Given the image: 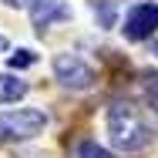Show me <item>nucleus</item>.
Wrapping results in <instances>:
<instances>
[{"label": "nucleus", "mask_w": 158, "mask_h": 158, "mask_svg": "<svg viewBox=\"0 0 158 158\" xmlns=\"http://www.w3.org/2000/svg\"><path fill=\"white\" fill-rule=\"evenodd\" d=\"M108 138H111V145H114L118 152L135 155V152H141V148L152 141V131L141 121V114H138L135 104L114 101V104L108 108Z\"/></svg>", "instance_id": "nucleus-1"}, {"label": "nucleus", "mask_w": 158, "mask_h": 158, "mask_svg": "<svg viewBox=\"0 0 158 158\" xmlns=\"http://www.w3.org/2000/svg\"><path fill=\"white\" fill-rule=\"evenodd\" d=\"M44 125H47L44 111H37V108H17L10 114H0V141L3 138H17V141L34 138Z\"/></svg>", "instance_id": "nucleus-2"}, {"label": "nucleus", "mask_w": 158, "mask_h": 158, "mask_svg": "<svg viewBox=\"0 0 158 158\" xmlns=\"http://www.w3.org/2000/svg\"><path fill=\"white\" fill-rule=\"evenodd\" d=\"M54 74H57V81H61L64 88H71V91H84L94 81V71L81 61L77 54H57L54 57Z\"/></svg>", "instance_id": "nucleus-3"}, {"label": "nucleus", "mask_w": 158, "mask_h": 158, "mask_svg": "<svg viewBox=\"0 0 158 158\" xmlns=\"http://www.w3.org/2000/svg\"><path fill=\"white\" fill-rule=\"evenodd\" d=\"M158 31V3H138L125 17V37L128 40H145Z\"/></svg>", "instance_id": "nucleus-4"}, {"label": "nucleus", "mask_w": 158, "mask_h": 158, "mask_svg": "<svg viewBox=\"0 0 158 158\" xmlns=\"http://www.w3.org/2000/svg\"><path fill=\"white\" fill-rule=\"evenodd\" d=\"M64 17H71V10L61 0H37L34 3V27L37 31H44L51 20H64Z\"/></svg>", "instance_id": "nucleus-5"}, {"label": "nucleus", "mask_w": 158, "mask_h": 158, "mask_svg": "<svg viewBox=\"0 0 158 158\" xmlns=\"http://www.w3.org/2000/svg\"><path fill=\"white\" fill-rule=\"evenodd\" d=\"M27 94V84L14 74H0V104H10V101H20Z\"/></svg>", "instance_id": "nucleus-6"}, {"label": "nucleus", "mask_w": 158, "mask_h": 158, "mask_svg": "<svg viewBox=\"0 0 158 158\" xmlns=\"http://www.w3.org/2000/svg\"><path fill=\"white\" fill-rule=\"evenodd\" d=\"M71 158H111V152H104L98 141H77L71 148Z\"/></svg>", "instance_id": "nucleus-7"}, {"label": "nucleus", "mask_w": 158, "mask_h": 158, "mask_svg": "<svg viewBox=\"0 0 158 158\" xmlns=\"http://www.w3.org/2000/svg\"><path fill=\"white\" fill-rule=\"evenodd\" d=\"M94 14L101 20V27H114V7H111V0H94Z\"/></svg>", "instance_id": "nucleus-8"}, {"label": "nucleus", "mask_w": 158, "mask_h": 158, "mask_svg": "<svg viewBox=\"0 0 158 158\" xmlns=\"http://www.w3.org/2000/svg\"><path fill=\"white\" fill-rule=\"evenodd\" d=\"M141 81H145V91H148V98L158 104V71H145V74H141Z\"/></svg>", "instance_id": "nucleus-9"}, {"label": "nucleus", "mask_w": 158, "mask_h": 158, "mask_svg": "<svg viewBox=\"0 0 158 158\" xmlns=\"http://www.w3.org/2000/svg\"><path fill=\"white\" fill-rule=\"evenodd\" d=\"M31 64H34V51H17V54H10V67H14V71L31 67Z\"/></svg>", "instance_id": "nucleus-10"}, {"label": "nucleus", "mask_w": 158, "mask_h": 158, "mask_svg": "<svg viewBox=\"0 0 158 158\" xmlns=\"http://www.w3.org/2000/svg\"><path fill=\"white\" fill-rule=\"evenodd\" d=\"M7 3H10V7H34L37 0H7Z\"/></svg>", "instance_id": "nucleus-11"}, {"label": "nucleus", "mask_w": 158, "mask_h": 158, "mask_svg": "<svg viewBox=\"0 0 158 158\" xmlns=\"http://www.w3.org/2000/svg\"><path fill=\"white\" fill-rule=\"evenodd\" d=\"M0 51H7V37L3 34H0Z\"/></svg>", "instance_id": "nucleus-12"}]
</instances>
